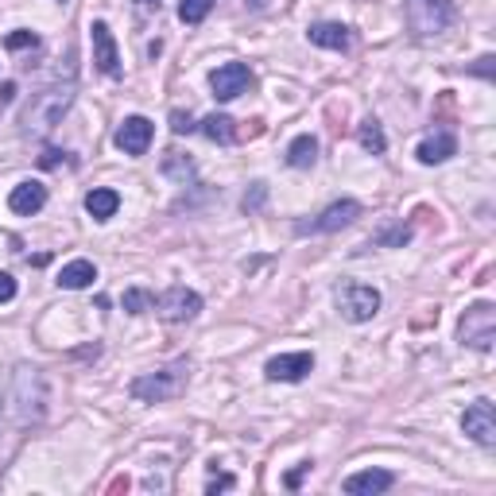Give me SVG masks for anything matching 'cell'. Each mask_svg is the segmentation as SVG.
Segmentation results:
<instances>
[{
  "instance_id": "obj_6",
  "label": "cell",
  "mask_w": 496,
  "mask_h": 496,
  "mask_svg": "<svg viewBox=\"0 0 496 496\" xmlns=\"http://www.w3.org/2000/svg\"><path fill=\"white\" fill-rule=\"evenodd\" d=\"M357 218H361V202H353V198H341V202L326 206L314 221H303V226H295V233H299V237H306V233H338V229L353 226Z\"/></svg>"
},
{
  "instance_id": "obj_16",
  "label": "cell",
  "mask_w": 496,
  "mask_h": 496,
  "mask_svg": "<svg viewBox=\"0 0 496 496\" xmlns=\"http://www.w3.org/2000/svg\"><path fill=\"white\" fill-rule=\"evenodd\" d=\"M306 39H311L314 47H326V51H346L349 28L346 23H311V28H306Z\"/></svg>"
},
{
  "instance_id": "obj_27",
  "label": "cell",
  "mask_w": 496,
  "mask_h": 496,
  "mask_svg": "<svg viewBox=\"0 0 496 496\" xmlns=\"http://www.w3.org/2000/svg\"><path fill=\"white\" fill-rule=\"evenodd\" d=\"M39 163H43V167H63V163H66V151H55V148H51V151H43Z\"/></svg>"
},
{
  "instance_id": "obj_11",
  "label": "cell",
  "mask_w": 496,
  "mask_h": 496,
  "mask_svg": "<svg viewBox=\"0 0 496 496\" xmlns=\"http://www.w3.org/2000/svg\"><path fill=\"white\" fill-rule=\"evenodd\" d=\"M268 381H283V384H299L306 381V372H314V353H279L264 364Z\"/></svg>"
},
{
  "instance_id": "obj_28",
  "label": "cell",
  "mask_w": 496,
  "mask_h": 496,
  "mask_svg": "<svg viewBox=\"0 0 496 496\" xmlns=\"http://www.w3.org/2000/svg\"><path fill=\"white\" fill-rule=\"evenodd\" d=\"M226 489H233V477H229V474H221V477H214V481L206 485V492H226Z\"/></svg>"
},
{
  "instance_id": "obj_12",
  "label": "cell",
  "mask_w": 496,
  "mask_h": 496,
  "mask_svg": "<svg viewBox=\"0 0 496 496\" xmlns=\"http://www.w3.org/2000/svg\"><path fill=\"white\" fill-rule=\"evenodd\" d=\"M151 136H156V128H151L148 116H128V121L116 128V148L124 151V156H144L151 148Z\"/></svg>"
},
{
  "instance_id": "obj_18",
  "label": "cell",
  "mask_w": 496,
  "mask_h": 496,
  "mask_svg": "<svg viewBox=\"0 0 496 496\" xmlns=\"http://www.w3.org/2000/svg\"><path fill=\"white\" fill-rule=\"evenodd\" d=\"M116 210H121V194L109 191V186H98V191L86 194V214L93 221H109L116 218Z\"/></svg>"
},
{
  "instance_id": "obj_25",
  "label": "cell",
  "mask_w": 496,
  "mask_h": 496,
  "mask_svg": "<svg viewBox=\"0 0 496 496\" xmlns=\"http://www.w3.org/2000/svg\"><path fill=\"white\" fill-rule=\"evenodd\" d=\"M12 299H16V279L8 271H0V303H12Z\"/></svg>"
},
{
  "instance_id": "obj_4",
  "label": "cell",
  "mask_w": 496,
  "mask_h": 496,
  "mask_svg": "<svg viewBox=\"0 0 496 496\" xmlns=\"http://www.w3.org/2000/svg\"><path fill=\"white\" fill-rule=\"evenodd\" d=\"M381 311V291L369 283H341L338 287V314L346 322H372Z\"/></svg>"
},
{
  "instance_id": "obj_9",
  "label": "cell",
  "mask_w": 496,
  "mask_h": 496,
  "mask_svg": "<svg viewBox=\"0 0 496 496\" xmlns=\"http://www.w3.org/2000/svg\"><path fill=\"white\" fill-rule=\"evenodd\" d=\"M462 431H466L477 446H496V407L489 404V399H477V404L466 407Z\"/></svg>"
},
{
  "instance_id": "obj_14",
  "label": "cell",
  "mask_w": 496,
  "mask_h": 496,
  "mask_svg": "<svg viewBox=\"0 0 496 496\" xmlns=\"http://www.w3.org/2000/svg\"><path fill=\"white\" fill-rule=\"evenodd\" d=\"M396 485V474H388V469H361V474H353L346 481V492L349 496H372V492H388Z\"/></svg>"
},
{
  "instance_id": "obj_17",
  "label": "cell",
  "mask_w": 496,
  "mask_h": 496,
  "mask_svg": "<svg viewBox=\"0 0 496 496\" xmlns=\"http://www.w3.org/2000/svg\"><path fill=\"white\" fill-rule=\"evenodd\" d=\"M93 279H98L93 260H70V264H63V271H58V287H66V291H81V287H90Z\"/></svg>"
},
{
  "instance_id": "obj_22",
  "label": "cell",
  "mask_w": 496,
  "mask_h": 496,
  "mask_svg": "<svg viewBox=\"0 0 496 496\" xmlns=\"http://www.w3.org/2000/svg\"><path fill=\"white\" fill-rule=\"evenodd\" d=\"M121 306H124L128 314H144V311H151V306H156V295L144 291V287H128L121 295Z\"/></svg>"
},
{
  "instance_id": "obj_5",
  "label": "cell",
  "mask_w": 496,
  "mask_h": 496,
  "mask_svg": "<svg viewBox=\"0 0 496 496\" xmlns=\"http://www.w3.org/2000/svg\"><path fill=\"white\" fill-rule=\"evenodd\" d=\"M404 8H407V23L415 35H439L454 20L450 0H404Z\"/></svg>"
},
{
  "instance_id": "obj_1",
  "label": "cell",
  "mask_w": 496,
  "mask_h": 496,
  "mask_svg": "<svg viewBox=\"0 0 496 496\" xmlns=\"http://www.w3.org/2000/svg\"><path fill=\"white\" fill-rule=\"evenodd\" d=\"M186 381H191V361L179 357V361H171L167 369H159V372L136 376L128 392H133V399H140V404H163V399L183 396Z\"/></svg>"
},
{
  "instance_id": "obj_31",
  "label": "cell",
  "mask_w": 496,
  "mask_h": 496,
  "mask_svg": "<svg viewBox=\"0 0 496 496\" xmlns=\"http://www.w3.org/2000/svg\"><path fill=\"white\" fill-rule=\"evenodd\" d=\"M136 4L144 8V12H159V0H136Z\"/></svg>"
},
{
  "instance_id": "obj_26",
  "label": "cell",
  "mask_w": 496,
  "mask_h": 496,
  "mask_svg": "<svg viewBox=\"0 0 496 496\" xmlns=\"http://www.w3.org/2000/svg\"><path fill=\"white\" fill-rule=\"evenodd\" d=\"M191 128H194V121H191V116H186V113H171V133H191Z\"/></svg>"
},
{
  "instance_id": "obj_24",
  "label": "cell",
  "mask_w": 496,
  "mask_h": 496,
  "mask_svg": "<svg viewBox=\"0 0 496 496\" xmlns=\"http://www.w3.org/2000/svg\"><path fill=\"white\" fill-rule=\"evenodd\" d=\"M8 47H12V51H20V47H35V43H39V39H35V35L31 31H12L8 35V39H4Z\"/></svg>"
},
{
  "instance_id": "obj_7",
  "label": "cell",
  "mask_w": 496,
  "mask_h": 496,
  "mask_svg": "<svg viewBox=\"0 0 496 496\" xmlns=\"http://www.w3.org/2000/svg\"><path fill=\"white\" fill-rule=\"evenodd\" d=\"M156 306H159L163 322H194L198 311H202V295L191 291V287H183V283H179V287L163 291L159 299H156Z\"/></svg>"
},
{
  "instance_id": "obj_8",
  "label": "cell",
  "mask_w": 496,
  "mask_h": 496,
  "mask_svg": "<svg viewBox=\"0 0 496 496\" xmlns=\"http://www.w3.org/2000/svg\"><path fill=\"white\" fill-rule=\"evenodd\" d=\"M248 86H252V70H248L244 63H226L210 74V90H214L218 101L241 98V93H248Z\"/></svg>"
},
{
  "instance_id": "obj_13",
  "label": "cell",
  "mask_w": 496,
  "mask_h": 496,
  "mask_svg": "<svg viewBox=\"0 0 496 496\" xmlns=\"http://www.w3.org/2000/svg\"><path fill=\"white\" fill-rule=\"evenodd\" d=\"M43 206H47V186L43 183L23 179V183L12 186V194H8V210H12V214L31 218V214H39Z\"/></svg>"
},
{
  "instance_id": "obj_19",
  "label": "cell",
  "mask_w": 496,
  "mask_h": 496,
  "mask_svg": "<svg viewBox=\"0 0 496 496\" xmlns=\"http://www.w3.org/2000/svg\"><path fill=\"white\" fill-rule=\"evenodd\" d=\"M314 159H318V140H314L311 133L295 136V140H291V148H287V163H291V167L306 171V167H314Z\"/></svg>"
},
{
  "instance_id": "obj_15",
  "label": "cell",
  "mask_w": 496,
  "mask_h": 496,
  "mask_svg": "<svg viewBox=\"0 0 496 496\" xmlns=\"http://www.w3.org/2000/svg\"><path fill=\"white\" fill-rule=\"evenodd\" d=\"M415 156H419L423 167H434V163H446L450 156H458V140L450 133H434V136L423 140Z\"/></svg>"
},
{
  "instance_id": "obj_29",
  "label": "cell",
  "mask_w": 496,
  "mask_h": 496,
  "mask_svg": "<svg viewBox=\"0 0 496 496\" xmlns=\"http://www.w3.org/2000/svg\"><path fill=\"white\" fill-rule=\"evenodd\" d=\"M303 474H311V462H303L299 469H295V474H287V485H291V489H299V481H303Z\"/></svg>"
},
{
  "instance_id": "obj_10",
  "label": "cell",
  "mask_w": 496,
  "mask_h": 496,
  "mask_svg": "<svg viewBox=\"0 0 496 496\" xmlns=\"http://www.w3.org/2000/svg\"><path fill=\"white\" fill-rule=\"evenodd\" d=\"M90 39H93V63H98L101 74L121 78V55H116V39H113L109 23H105V20H93V23H90Z\"/></svg>"
},
{
  "instance_id": "obj_21",
  "label": "cell",
  "mask_w": 496,
  "mask_h": 496,
  "mask_svg": "<svg viewBox=\"0 0 496 496\" xmlns=\"http://www.w3.org/2000/svg\"><path fill=\"white\" fill-rule=\"evenodd\" d=\"M357 140H361V148H364V151H372V156H384V148H388L384 128H381V121H376V116H369V121H361Z\"/></svg>"
},
{
  "instance_id": "obj_3",
  "label": "cell",
  "mask_w": 496,
  "mask_h": 496,
  "mask_svg": "<svg viewBox=\"0 0 496 496\" xmlns=\"http://www.w3.org/2000/svg\"><path fill=\"white\" fill-rule=\"evenodd\" d=\"M458 341L477 353H489L496 341V306L492 303H474L458 322Z\"/></svg>"
},
{
  "instance_id": "obj_2",
  "label": "cell",
  "mask_w": 496,
  "mask_h": 496,
  "mask_svg": "<svg viewBox=\"0 0 496 496\" xmlns=\"http://www.w3.org/2000/svg\"><path fill=\"white\" fill-rule=\"evenodd\" d=\"M70 105H74V81H66V86H47L31 98L28 113H23V124H28V133H51V128L66 116Z\"/></svg>"
},
{
  "instance_id": "obj_23",
  "label": "cell",
  "mask_w": 496,
  "mask_h": 496,
  "mask_svg": "<svg viewBox=\"0 0 496 496\" xmlns=\"http://www.w3.org/2000/svg\"><path fill=\"white\" fill-rule=\"evenodd\" d=\"M210 8H214V0H179V20L183 23H202L210 16Z\"/></svg>"
},
{
  "instance_id": "obj_20",
  "label": "cell",
  "mask_w": 496,
  "mask_h": 496,
  "mask_svg": "<svg viewBox=\"0 0 496 496\" xmlns=\"http://www.w3.org/2000/svg\"><path fill=\"white\" fill-rule=\"evenodd\" d=\"M202 133L214 140V144H233L237 140V128H233V116L226 113H210L206 121H202Z\"/></svg>"
},
{
  "instance_id": "obj_30",
  "label": "cell",
  "mask_w": 496,
  "mask_h": 496,
  "mask_svg": "<svg viewBox=\"0 0 496 496\" xmlns=\"http://www.w3.org/2000/svg\"><path fill=\"white\" fill-rule=\"evenodd\" d=\"M489 63H492V58H489V55H485V58H481V66H477V74H485V78H489V74H492V66H489Z\"/></svg>"
}]
</instances>
